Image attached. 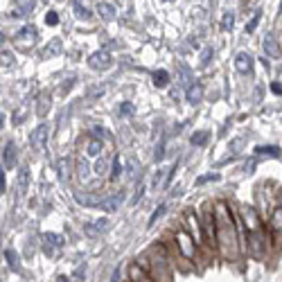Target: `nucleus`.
<instances>
[{
	"label": "nucleus",
	"instance_id": "1",
	"mask_svg": "<svg viewBox=\"0 0 282 282\" xmlns=\"http://www.w3.org/2000/svg\"><path fill=\"white\" fill-rule=\"evenodd\" d=\"M215 221H217V248L223 258L237 260L242 253V244L237 237V223H235V210L231 203L217 201L215 203Z\"/></svg>",
	"mask_w": 282,
	"mask_h": 282
},
{
	"label": "nucleus",
	"instance_id": "2",
	"mask_svg": "<svg viewBox=\"0 0 282 282\" xmlns=\"http://www.w3.org/2000/svg\"><path fill=\"white\" fill-rule=\"evenodd\" d=\"M151 275L154 280H172L170 278V258H167V250L163 244H156L151 248Z\"/></svg>",
	"mask_w": 282,
	"mask_h": 282
},
{
	"label": "nucleus",
	"instance_id": "3",
	"mask_svg": "<svg viewBox=\"0 0 282 282\" xmlns=\"http://www.w3.org/2000/svg\"><path fill=\"white\" fill-rule=\"evenodd\" d=\"M203 237L212 250L217 248V221H215V203H203Z\"/></svg>",
	"mask_w": 282,
	"mask_h": 282
},
{
	"label": "nucleus",
	"instance_id": "4",
	"mask_svg": "<svg viewBox=\"0 0 282 282\" xmlns=\"http://www.w3.org/2000/svg\"><path fill=\"white\" fill-rule=\"evenodd\" d=\"M266 235H269L271 248H280V242H282V206H275L273 212H271Z\"/></svg>",
	"mask_w": 282,
	"mask_h": 282
},
{
	"label": "nucleus",
	"instance_id": "5",
	"mask_svg": "<svg viewBox=\"0 0 282 282\" xmlns=\"http://www.w3.org/2000/svg\"><path fill=\"white\" fill-rule=\"evenodd\" d=\"M174 239H176V246H179L181 255L185 260H196V242L192 239V235L185 231V228H181V231L174 233Z\"/></svg>",
	"mask_w": 282,
	"mask_h": 282
},
{
	"label": "nucleus",
	"instance_id": "6",
	"mask_svg": "<svg viewBox=\"0 0 282 282\" xmlns=\"http://www.w3.org/2000/svg\"><path fill=\"white\" fill-rule=\"evenodd\" d=\"M183 228L192 235V239L196 242V246H203V244H206V242H203V239H206V237H203V223H201V219L196 217V212L190 210V212L183 215Z\"/></svg>",
	"mask_w": 282,
	"mask_h": 282
},
{
	"label": "nucleus",
	"instance_id": "7",
	"mask_svg": "<svg viewBox=\"0 0 282 282\" xmlns=\"http://www.w3.org/2000/svg\"><path fill=\"white\" fill-rule=\"evenodd\" d=\"M36 41H39V32H36L34 25H25V27L14 36V43L20 45V48H32Z\"/></svg>",
	"mask_w": 282,
	"mask_h": 282
},
{
	"label": "nucleus",
	"instance_id": "8",
	"mask_svg": "<svg viewBox=\"0 0 282 282\" xmlns=\"http://www.w3.org/2000/svg\"><path fill=\"white\" fill-rule=\"evenodd\" d=\"M88 66H91L93 70H108V68L113 66V59L106 50H97L88 57Z\"/></svg>",
	"mask_w": 282,
	"mask_h": 282
},
{
	"label": "nucleus",
	"instance_id": "9",
	"mask_svg": "<svg viewBox=\"0 0 282 282\" xmlns=\"http://www.w3.org/2000/svg\"><path fill=\"white\" fill-rule=\"evenodd\" d=\"M48 124H39V127L32 131V135H30V145H32L34 151H43L45 145H48Z\"/></svg>",
	"mask_w": 282,
	"mask_h": 282
},
{
	"label": "nucleus",
	"instance_id": "10",
	"mask_svg": "<svg viewBox=\"0 0 282 282\" xmlns=\"http://www.w3.org/2000/svg\"><path fill=\"white\" fill-rule=\"evenodd\" d=\"M127 275H129V280H133V282H151L154 280V275H151L138 260L127 266Z\"/></svg>",
	"mask_w": 282,
	"mask_h": 282
},
{
	"label": "nucleus",
	"instance_id": "11",
	"mask_svg": "<svg viewBox=\"0 0 282 282\" xmlns=\"http://www.w3.org/2000/svg\"><path fill=\"white\" fill-rule=\"evenodd\" d=\"M64 244H66V239L61 237V235H57V233H45L43 235V250L48 255H57V250L64 248Z\"/></svg>",
	"mask_w": 282,
	"mask_h": 282
},
{
	"label": "nucleus",
	"instance_id": "12",
	"mask_svg": "<svg viewBox=\"0 0 282 282\" xmlns=\"http://www.w3.org/2000/svg\"><path fill=\"white\" fill-rule=\"evenodd\" d=\"M235 68H237V72L246 75V72H250V68H253V57H250L248 52H239V54L235 57Z\"/></svg>",
	"mask_w": 282,
	"mask_h": 282
},
{
	"label": "nucleus",
	"instance_id": "13",
	"mask_svg": "<svg viewBox=\"0 0 282 282\" xmlns=\"http://www.w3.org/2000/svg\"><path fill=\"white\" fill-rule=\"evenodd\" d=\"M262 48H264V52H266L269 57H280V54H282V48L278 45V39H275L273 34H266V36H264Z\"/></svg>",
	"mask_w": 282,
	"mask_h": 282
},
{
	"label": "nucleus",
	"instance_id": "14",
	"mask_svg": "<svg viewBox=\"0 0 282 282\" xmlns=\"http://www.w3.org/2000/svg\"><path fill=\"white\" fill-rule=\"evenodd\" d=\"M185 97H187V102H190L192 106H196V104L203 100V88H201V83L199 81H192L190 86H187Z\"/></svg>",
	"mask_w": 282,
	"mask_h": 282
},
{
	"label": "nucleus",
	"instance_id": "15",
	"mask_svg": "<svg viewBox=\"0 0 282 282\" xmlns=\"http://www.w3.org/2000/svg\"><path fill=\"white\" fill-rule=\"evenodd\" d=\"M3 163H5V167H9V170L16 165V145H14V143L5 145V149H3Z\"/></svg>",
	"mask_w": 282,
	"mask_h": 282
},
{
	"label": "nucleus",
	"instance_id": "16",
	"mask_svg": "<svg viewBox=\"0 0 282 282\" xmlns=\"http://www.w3.org/2000/svg\"><path fill=\"white\" fill-rule=\"evenodd\" d=\"M255 154L264 156V158H280L282 149L275 147V145H260V147H255Z\"/></svg>",
	"mask_w": 282,
	"mask_h": 282
},
{
	"label": "nucleus",
	"instance_id": "17",
	"mask_svg": "<svg viewBox=\"0 0 282 282\" xmlns=\"http://www.w3.org/2000/svg\"><path fill=\"white\" fill-rule=\"evenodd\" d=\"M61 50H64V43H61L59 39H52L50 43L43 48V52H41V57H43V59H50V57L61 54Z\"/></svg>",
	"mask_w": 282,
	"mask_h": 282
},
{
	"label": "nucleus",
	"instance_id": "18",
	"mask_svg": "<svg viewBox=\"0 0 282 282\" xmlns=\"http://www.w3.org/2000/svg\"><path fill=\"white\" fill-rule=\"evenodd\" d=\"M97 16L102 20H113L116 18V7L108 3H97Z\"/></svg>",
	"mask_w": 282,
	"mask_h": 282
},
{
	"label": "nucleus",
	"instance_id": "19",
	"mask_svg": "<svg viewBox=\"0 0 282 282\" xmlns=\"http://www.w3.org/2000/svg\"><path fill=\"white\" fill-rule=\"evenodd\" d=\"M102 151H104V145H102V140H100V138H91V140H88V145H86V154L91 156V158L100 156Z\"/></svg>",
	"mask_w": 282,
	"mask_h": 282
},
{
	"label": "nucleus",
	"instance_id": "20",
	"mask_svg": "<svg viewBox=\"0 0 282 282\" xmlns=\"http://www.w3.org/2000/svg\"><path fill=\"white\" fill-rule=\"evenodd\" d=\"M18 194H25L27 192V187H30V170L27 167H23V170L18 172Z\"/></svg>",
	"mask_w": 282,
	"mask_h": 282
},
{
	"label": "nucleus",
	"instance_id": "21",
	"mask_svg": "<svg viewBox=\"0 0 282 282\" xmlns=\"http://www.w3.org/2000/svg\"><path fill=\"white\" fill-rule=\"evenodd\" d=\"M50 93H41L39 95V104H36V116H41L43 118L45 113H48V108H50Z\"/></svg>",
	"mask_w": 282,
	"mask_h": 282
},
{
	"label": "nucleus",
	"instance_id": "22",
	"mask_svg": "<svg viewBox=\"0 0 282 282\" xmlns=\"http://www.w3.org/2000/svg\"><path fill=\"white\" fill-rule=\"evenodd\" d=\"M122 199H124L122 194H116V196H111V199H106V201H100V206H97V208H104L106 212H113L120 203H122Z\"/></svg>",
	"mask_w": 282,
	"mask_h": 282
},
{
	"label": "nucleus",
	"instance_id": "23",
	"mask_svg": "<svg viewBox=\"0 0 282 282\" xmlns=\"http://www.w3.org/2000/svg\"><path fill=\"white\" fill-rule=\"evenodd\" d=\"M5 260H7V266L12 271H18L20 269V262H18V253L14 248H7L5 250Z\"/></svg>",
	"mask_w": 282,
	"mask_h": 282
},
{
	"label": "nucleus",
	"instance_id": "24",
	"mask_svg": "<svg viewBox=\"0 0 282 282\" xmlns=\"http://www.w3.org/2000/svg\"><path fill=\"white\" fill-rule=\"evenodd\" d=\"M167 83H170V72H167V70H156L154 72V86L165 88Z\"/></svg>",
	"mask_w": 282,
	"mask_h": 282
},
{
	"label": "nucleus",
	"instance_id": "25",
	"mask_svg": "<svg viewBox=\"0 0 282 282\" xmlns=\"http://www.w3.org/2000/svg\"><path fill=\"white\" fill-rule=\"evenodd\" d=\"M122 158H120V156H116V158H113V170H111V181H118L120 179V174H122Z\"/></svg>",
	"mask_w": 282,
	"mask_h": 282
},
{
	"label": "nucleus",
	"instance_id": "26",
	"mask_svg": "<svg viewBox=\"0 0 282 282\" xmlns=\"http://www.w3.org/2000/svg\"><path fill=\"white\" fill-rule=\"evenodd\" d=\"M208 138H210L208 131H196L194 135H192V145H194V147H201V145L208 143Z\"/></svg>",
	"mask_w": 282,
	"mask_h": 282
},
{
	"label": "nucleus",
	"instance_id": "27",
	"mask_svg": "<svg viewBox=\"0 0 282 282\" xmlns=\"http://www.w3.org/2000/svg\"><path fill=\"white\" fill-rule=\"evenodd\" d=\"M14 3L20 7V12H16V16H18V14H27V12H32V9H34V0H14Z\"/></svg>",
	"mask_w": 282,
	"mask_h": 282
},
{
	"label": "nucleus",
	"instance_id": "28",
	"mask_svg": "<svg viewBox=\"0 0 282 282\" xmlns=\"http://www.w3.org/2000/svg\"><path fill=\"white\" fill-rule=\"evenodd\" d=\"M260 18H262V12H255V14H253V18H250L248 23H246V32H248V34H253L255 30H258V25H260Z\"/></svg>",
	"mask_w": 282,
	"mask_h": 282
},
{
	"label": "nucleus",
	"instance_id": "29",
	"mask_svg": "<svg viewBox=\"0 0 282 282\" xmlns=\"http://www.w3.org/2000/svg\"><path fill=\"white\" fill-rule=\"evenodd\" d=\"M133 111H135V106L131 102H124V104H120V108H118V113L122 118H131L133 116Z\"/></svg>",
	"mask_w": 282,
	"mask_h": 282
},
{
	"label": "nucleus",
	"instance_id": "30",
	"mask_svg": "<svg viewBox=\"0 0 282 282\" xmlns=\"http://www.w3.org/2000/svg\"><path fill=\"white\" fill-rule=\"evenodd\" d=\"M165 212H167V206H165V203H163V206H158V210H156V212H154V215H151V217H149V228H151V226H154V223H156V221H158V219H160V217H163V215H165Z\"/></svg>",
	"mask_w": 282,
	"mask_h": 282
},
{
	"label": "nucleus",
	"instance_id": "31",
	"mask_svg": "<svg viewBox=\"0 0 282 282\" xmlns=\"http://www.w3.org/2000/svg\"><path fill=\"white\" fill-rule=\"evenodd\" d=\"M210 181H219V174L217 172H212V174H203L196 179V185H203V183H210Z\"/></svg>",
	"mask_w": 282,
	"mask_h": 282
},
{
	"label": "nucleus",
	"instance_id": "32",
	"mask_svg": "<svg viewBox=\"0 0 282 282\" xmlns=\"http://www.w3.org/2000/svg\"><path fill=\"white\" fill-rule=\"evenodd\" d=\"M75 14H77L79 18H91V12H88L86 7H81L79 0H75Z\"/></svg>",
	"mask_w": 282,
	"mask_h": 282
},
{
	"label": "nucleus",
	"instance_id": "33",
	"mask_svg": "<svg viewBox=\"0 0 282 282\" xmlns=\"http://www.w3.org/2000/svg\"><path fill=\"white\" fill-rule=\"evenodd\" d=\"M233 23H235V16H233V14H226V16L221 18V30H231Z\"/></svg>",
	"mask_w": 282,
	"mask_h": 282
},
{
	"label": "nucleus",
	"instance_id": "34",
	"mask_svg": "<svg viewBox=\"0 0 282 282\" xmlns=\"http://www.w3.org/2000/svg\"><path fill=\"white\" fill-rule=\"evenodd\" d=\"M210 59H212V48H206L201 52V66H208V64H210Z\"/></svg>",
	"mask_w": 282,
	"mask_h": 282
},
{
	"label": "nucleus",
	"instance_id": "35",
	"mask_svg": "<svg viewBox=\"0 0 282 282\" xmlns=\"http://www.w3.org/2000/svg\"><path fill=\"white\" fill-rule=\"evenodd\" d=\"M45 23H48V25H57V23H59V14H57V12H48V14H45Z\"/></svg>",
	"mask_w": 282,
	"mask_h": 282
},
{
	"label": "nucleus",
	"instance_id": "36",
	"mask_svg": "<svg viewBox=\"0 0 282 282\" xmlns=\"http://www.w3.org/2000/svg\"><path fill=\"white\" fill-rule=\"evenodd\" d=\"M59 167H61V170H59L61 179H68V160H64V158H61V160H59Z\"/></svg>",
	"mask_w": 282,
	"mask_h": 282
},
{
	"label": "nucleus",
	"instance_id": "37",
	"mask_svg": "<svg viewBox=\"0 0 282 282\" xmlns=\"http://www.w3.org/2000/svg\"><path fill=\"white\" fill-rule=\"evenodd\" d=\"M106 170H108V163H106V160H100V163H97V167H95V172H97V174H106Z\"/></svg>",
	"mask_w": 282,
	"mask_h": 282
},
{
	"label": "nucleus",
	"instance_id": "38",
	"mask_svg": "<svg viewBox=\"0 0 282 282\" xmlns=\"http://www.w3.org/2000/svg\"><path fill=\"white\" fill-rule=\"evenodd\" d=\"M25 111H27V108H18V111H16V118H14V124H20V122H23V120H25Z\"/></svg>",
	"mask_w": 282,
	"mask_h": 282
},
{
	"label": "nucleus",
	"instance_id": "39",
	"mask_svg": "<svg viewBox=\"0 0 282 282\" xmlns=\"http://www.w3.org/2000/svg\"><path fill=\"white\" fill-rule=\"evenodd\" d=\"M95 228H97V231H106V228H108V221H106V219H97V221H95Z\"/></svg>",
	"mask_w": 282,
	"mask_h": 282
},
{
	"label": "nucleus",
	"instance_id": "40",
	"mask_svg": "<svg viewBox=\"0 0 282 282\" xmlns=\"http://www.w3.org/2000/svg\"><path fill=\"white\" fill-rule=\"evenodd\" d=\"M163 174H165V170H158V172H156V176H154V187L160 185V181H163Z\"/></svg>",
	"mask_w": 282,
	"mask_h": 282
},
{
	"label": "nucleus",
	"instance_id": "41",
	"mask_svg": "<svg viewBox=\"0 0 282 282\" xmlns=\"http://www.w3.org/2000/svg\"><path fill=\"white\" fill-rule=\"evenodd\" d=\"M271 91L275 93V95H282V83H278V81H273L271 83Z\"/></svg>",
	"mask_w": 282,
	"mask_h": 282
},
{
	"label": "nucleus",
	"instance_id": "42",
	"mask_svg": "<svg viewBox=\"0 0 282 282\" xmlns=\"http://www.w3.org/2000/svg\"><path fill=\"white\" fill-rule=\"evenodd\" d=\"M5 190H7V183H5V172L0 170V194H3Z\"/></svg>",
	"mask_w": 282,
	"mask_h": 282
},
{
	"label": "nucleus",
	"instance_id": "43",
	"mask_svg": "<svg viewBox=\"0 0 282 282\" xmlns=\"http://www.w3.org/2000/svg\"><path fill=\"white\" fill-rule=\"evenodd\" d=\"M79 176H81V179H86V176H88V165L86 163H79Z\"/></svg>",
	"mask_w": 282,
	"mask_h": 282
},
{
	"label": "nucleus",
	"instance_id": "44",
	"mask_svg": "<svg viewBox=\"0 0 282 282\" xmlns=\"http://www.w3.org/2000/svg\"><path fill=\"white\" fill-rule=\"evenodd\" d=\"M143 194H145V190H143V187H140V190L135 192V196H133V203H138L140 199H143Z\"/></svg>",
	"mask_w": 282,
	"mask_h": 282
},
{
	"label": "nucleus",
	"instance_id": "45",
	"mask_svg": "<svg viewBox=\"0 0 282 282\" xmlns=\"http://www.w3.org/2000/svg\"><path fill=\"white\" fill-rule=\"evenodd\" d=\"M93 133H95V135H104V129H100V127H95V129H93Z\"/></svg>",
	"mask_w": 282,
	"mask_h": 282
},
{
	"label": "nucleus",
	"instance_id": "46",
	"mask_svg": "<svg viewBox=\"0 0 282 282\" xmlns=\"http://www.w3.org/2000/svg\"><path fill=\"white\" fill-rule=\"evenodd\" d=\"M3 41H5V34H0V43H3Z\"/></svg>",
	"mask_w": 282,
	"mask_h": 282
},
{
	"label": "nucleus",
	"instance_id": "47",
	"mask_svg": "<svg viewBox=\"0 0 282 282\" xmlns=\"http://www.w3.org/2000/svg\"><path fill=\"white\" fill-rule=\"evenodd\" d=\"M280 14H282V5H280Z\"/></svg>",
	"mask_w": 282,
	"mask_h": 282
},
{
	"label": "nucleus",
	"instance_id": "48",
	"mask_svg": "<svg viewBox=\"0 0 282 282\" xmlns=\"http://www.w3.org/2000/svg\"><path fill=\"white\" fill-rule=\"evenodd\" d=\"M45 3H48V0H45Z\"/></svg>",
	"mask_w": 282,
	"mask_h": 282
}]
</instances>
